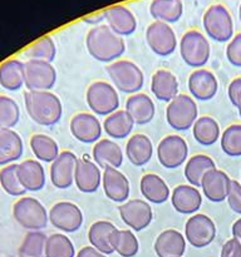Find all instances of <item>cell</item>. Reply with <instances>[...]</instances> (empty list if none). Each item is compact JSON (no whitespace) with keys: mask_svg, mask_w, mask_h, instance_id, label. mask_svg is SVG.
I'll return each instance as SVG.
<instances>
[{"mask_svg":"<svg viewBox=\"0 0 241 257\" xmlns=\"http://www.w3.org/2000/svg\"><path fill=\"white\" fill-rule=\"evenodd\" d=\"M185 250V236L173 228L162 231L155 241V252L157 257H182Z\"/></svg>","mask_w":241,"mask_h":257,"instance_id":"obj_25","label":"cell"},{"mask_svg":"<svg viewBox=\"0 0 241 257\" xmlns=\"http://www.w3.org/2000/svg\"><path fill=\"white\" fill-rule=\"evenodd\" d=\"M226 58L233 67L241 68V33L232 37L226 47Z\"/></svg>","mask_w":241,"mask_h":257,"instance_id":"obj_45","label":"cell"},{"mask_svg":"<svg viewBox=\"0 0 241 257\" xmlns=\"http://www.w3.org/2000/svg\"><path fill=\"white\" fill-rule=\"evenodd\" d=\"M48 237L42 231H29L19 247L20 257H45Z\"/></svg>","mask_w":241,"mask_h":257,"instance_id":"obj_40","label":"cell"},{"mask_svg":"<svg viewBox=\"0 0 241 257\" xmlns=\"http://www.w3.org/2000/svg\"><path fill=\"white\" fill-rule=\"evenodd\" d=\"M88 107L97 115H105L119 109V95L112 84L103 80L93 82L85 93Z\"/></svg>","mask_w":241,"mask_h":257,"instance_id":"obj_6","label":"cell"},{"mask_svg":"<svg viewBox=\"0 0 241 257\" xmlns=\"http://www.w3.org/2000/svg\"><path fill=\"white\" fill-rule=\"evenodd\" d=\"M13 216L23 228L29 231L43 230L49 222V212L34 197H20L13 206Z\"/></svg>","mask_w":241,"mask_h":257,"instance_id":"obj_4","label":"cell"},{"mask_svg":"<svg viewBox=\"0 0 241 257\" xmlns=\"http://www.w3.org/2000/svg\"><path fill=\"white\" fill-rule=\"evenodd\" d=\"M227 95L231 104L236 108L241 104V77L235 78L227 88Z\"/></svg>","mask_w":241,"mask_h":257,"instance_id":"obj_47","label":"cell"},{"mask_svg":"<svg viewBox=\"0 0 241 257\" xmlns=\"http://www.w3.org/2000/svg\"><path fill=\"white\" fill-rule=\"evenodd\" d=\"M30 150L39 162L52 163L59 156L60 150L54 138L37 133L30 138Z\"/></svg>","mask_w":241,"mask_h":257,"instance_id":"obj_37","label":"cell"},{"mask_svg":"<svg viewBox=\"0 0 241 257\" xmlns=\"http://www.w3.org/2000/svg\"><path fill=\"white\" fill-rule=\"evenodd\" d=\"M171 203L176 212L181 215H193L202 206V196L191 185H180L171 193Z\"/></svg>","mask_w":241,"mask_h":257,"instance_id":"obj_20","label":"cell"},{"mask_svg":"<svg viewBox=\"0 0 241 257\" xmlns=\"http://www.w3.org/2000/svg\"><path fill=\"white\" fill-rule=\"evenodd\" d=\"M221 150L228 157L241 156V124H231L221 135Z\"/></svg>","mask_w":241,"mask_h":257,"instance_id":"obj_43","label":"cell"},{"mask_svg":"<svg viewBox=\"0 0 241 257\" xmlns=\"http://www.w3.org/2000/svg\"><path fill=\"white\" fill-rule=\"evenodd\" d=\"M198 118V108L191 95L178 94L166 108V120L172 130L185 132Z\"/></svg>","mask_w":241,"mask_h":257,"instance_id":"obj_5","label":"cell"},{"mask_svg":"<svg viewBox=\"0 0 241 257\" xmlns=\"http://www.w3.org/2000/svg\"><path fill=\"white\" fill-rule=\"evenodd\" d=\"M103 130L112 140H125L131 135L135 122L126 109H118L105 117Z\"/></svg>","mask_w":241,"mask_h":257,"instance_id":"obj_31","label":"cell"},{"mask_svg":"<svg viewBox=\"0 0 241 257\" xmlns=\"http://www.w3.org/2000/svg\"><path fill=\"white\" fill-rule=\"evenodd\" d=\"M112 247L114 252L122 257H133L138 253L140 243L135 233L130 230H118L115 228L112 233Z\"/></svg>","mask_w":241,"mask_h":257,"instance_id":"obj_38","label":"cell"},{"mask_svg":"<svg viewBox=\"0 0 241 257\" xmlns=\"http://www.w3.org/2000/svg\"><path fill=\"white\" fill-rule=\"evenodd\" d=\"M75 250L72 241L63 233H53L48 237L45 257H74Z\"/></svg>","mask_w":241,"mask_h":257,"instance_id":"obj_42","label":"cell"},{"mask_svg":"<svg viewBox=\"0 0 241 257\" xmlns=\"http://www.w3.org/2000/svg\"><path fill=\"white\" fill-rule=\"evenodd\" d=\"M93 161L102 170L119 168L123 163V152L119 145L112 140H99L92 150Z\"/></svg>","mask_w":241,"mask_h":257,"instance_id":"obj_27","label":"cell"},{"mask_svg":"<svg viewBox=\"0 0 241 257\" xmlns=\"http://www.w3.org/2000/svg\"><path fill=\"white\" fill-rule=\"evenodd\" d=\"M78 157L70 151H63L50 165V182L58 190H67L74 183Z\"/></svg>","mask_w":241,"mask_h":257,"instance_id":"obj_15","label":"cell"},{"mask_svg":"<svg viewBox=\"0 0 241 257\" xmlns=\"http://www.w3.org/2000/svg\"><path fill=\"white\" fill-rule=\"evenodd\" d=\"M183 5L181 0H152L150 13L156 22L172 23L178 22L182 17Z\"/></svg>","mask_w":241,"mask_h":257,"instance_id":"obj_36","label":"cell"},{"mask_svg":"<svg viewBox=\"0 0 241 257\" xmlns=\"http://www.w3.org/2000/svg\"><path fill=\"white\" fill-rule=\"evenodd\" d=\"M74 183L83 193H94L102 183L100 167L87 157L78 158L74 172Z\"/></svg>","mask_w":241,"mask_h":257,"instance_id":"obj_19","label":"cell"},{"mask_svg":"<svg viewBox=\"0 0 241 257\" xmlns=\"http://www.w3.org/2000/svg\"><path fill=\"white\" fill-rule=\"evenodd\" d=\"M0 85L9 92H17L24 87V63L8 59L0 64Z\"/></svg>","mask_w":241,"mask_h":257,"instance_id":"obj_33","label":"cell"},{"mask_svg":"<svg viewBox=\"0 0 241 257\" xmlns=\"http://www.w3.org/2000/svg\"><path fill=\"white\" fill-rule=\"evenodd\" d=\"M102 187L107 198L115 203H125L130 197V181L118 168H104L102 172Z\"/></svg>","mask_w":241,"mask_h":257,"instance_id":"obj_18","label":"cell"},{"mask_svg":"<svg viewBox=\"0 0 241 257\" xmlns=\"http://www.w3.org/2000/svg\"><path fill=\"white\" fill-rule=\"evenodd\" d=\"M55 54H57V47L53 38L49 35L40 38L23 52V55L28 58V60H43L48 63H52L55 59Z\"/></svg>","mask_w":241,"mask_h":257,"instance_id":"obj_39","label":"cell"},{"mask_svg":"<svg viewBox=\"0 0 241 257\" xmlns=\"http://www.w3.org/2000/svg\"><path fill=\"white\" fill-rule=\"evenodd\" d=\"M216 237V225L211 217L203 213L192 215L185 225V238L191 246L202 248L211 245Z\"/></svg>","mask_w":241,"mask_h":257,"instance_id":"obj_11","label":"cell"},{"mask_svg":"<svg viewBox=\"0 0 241 257\" xmlns=\"http://www.w3.org/2000/svg\"><path fill=\"white\" fill-rule=\"evenodd\" d=\"M108 77L113 83V87L126 94L140 93L145 84V75L142 69L131 60L119 59L105 67Z\"/></svg>","mask_w":241,"mask_h":257,"instance_id":"obj_3","label":"cell"},{"mask_svg":"<svg viewBox=\"0 0 241 257\" xmlns=\"http://www.w3.org/2000/svg\"><path fill=\"white\" fill-rule=\"evenodd\" d=\"M85 47L93 59L102 63H113L126 52V43L108 25H97L88 32Z\"/></svg>","mask_w":241,"mask_h":257,"instance_id":"obj_1","label":"cell"},{"mask_svg":"<svg viewBox=\"0 0 241 257\" xmlns=\"http://www.w3.org/2000/svg\"><path fill=\"white\" fill-rule=\"evenodd\" d=\"M221 257H241V243L236 238H231L223 243Z\"/></svg>","mask_w":241,"mask_h":257,"instance_id":"obj_48","label":"cell"},{"mask_svg":"<svg viewBox=\"0 0 241 257\" xmlns=\"http://www.w3.org/2000/svg\"><path fill=\"white\" fill-rule=\"evenodd\" d=\"M151 92L156 99L170 103L178 95V80L167 69H158L151 79Z\"/></svg>","mask_w":241,"mask_h":257,"instance_id":"obj_28","label":"cell"},{"mask_svg":"<svg viewBox=\"0 0 241 257\" xmlns=\"http://www.w3.org/2000/svg\"><path fill=\"white\" fill-rule=\"evenodd\" d=\"M126 110L135 124L145 125L152 122L156 114V107L150 95L145 93H136L128 97L126 102Z\"/></svg>","mask_w":241,"mask_h":257,"instance_id":"obj_23","label":"cell"},{"mask_svg":"<svg viewBox=\"0 0 241 257\" xmlns=\"http://www.w3.org/2000/svg\"><path fill=\"white\" fill-rule=\"evenodd\" d=\"M238 17H240V22H241V5H240V9H238Z\"/></svg>","mask_w":241,"mask_h":257,"instance_id":"obj_52","label":"cell"},{"mask_svg":"<svg viewBox=\"0 0 241 257\" xmlns=\"http://www.w3.org/2000/svg\"><path fill=\"white\" fill-rule=\"evenodd\" d=\"M187 87L193 99L206 102L212 99L218 89V82L216 75L211 70L196 69L190 74Z\"/></svg>","mask_w":241,"mask_h":257,"instance_id":"obj_17","label":"cell"},{"mask_svg":"<svg viewBox=\"0 0 241 257\" xmlns=\"http://www.w3.org/2000/svg\"><path fill=\"white\" fill-rule=\"evenodd\" d=\"M20 120V108L13 98L0 95V128L13 130Z\"/></svg>","mask_w":241,"mask_h":257,"instance_id":"obj_44","label":"cell"},{"mask_svg":"<svg viewBox=\"0 0 241 257\" xmlns=\"http://www.w3.org/2000/svg\"><path fill=\"white\" fill-rule=\"evenodd\" d=\"M49 222L62 232H77L83 225V212L75 203L63 201L50 208Z\"/></svg>","mask_w":241,"mask_h":257,"instance_id":"obj_14","label":"cell"},{"mask_svg":"<svg viewBox=\"0 0 241 257\" xmlns=\"http://www.w3.org/2000/svg\"><path fill=\"white\" fill-rule=\"evenodd\" d=\"M146 42L155 54L168 57L177 48V38L170 24L153 22L146 30Z\"/></svg>","mask_w":241,"mask_h":257,"instance_id":"obj_12","label":"cell"},{"mask_svg":"<svg viewBox=\"0 0 241 257\" xmlns=\"http://www.w3.org/2000/svg\"><path fill=\"white\" fill-rule=\"evenodd\" d=\"M126 156L136 167L147 165L153 156V145L150 138L143 133L131 136L126 145Z\"/></svg>","mask_w":241,"mask_h":257,"instance_id":"obj_30","label":"cell"},{"mask_svg":"<svg viewBox=\"0 0 241 257\" xmlns=\"http://www.w3.org/2000/svg\"><path fill=\"white\" fill-rule=\"evenodd\" d=\"M180 55L188 67L202 68L210 59V42L198 30H188L181 38Z\"/></svg>","mask_w":241,"mask_h":257,"instance_id":"obj_7","label":"cell"},{"mask_svg":"<svg viewBox=\"0 0 241 257\" xmlns=\"http://www.w3.org/2000/svg\"><path fill=\"white\" fill-rule=\"evenodd\" d=\"M216 165L212 158L207 155H195L187 160L185 166V178L188 185L193 187H200L203 176L210 171L215 170Z\"/></svg>","mask_w":241,"mask_h":257,"instance_id":"obj_34","label":"cell"},{"mask_svg":"<svg viewBox=\"0 0 241 257\" xmlns=\"http://www.w3.org/2000/svg\"><path fill=\"white\" fill-rule=\"evenodd\" d=\"M240 183H241V182H240Z\"/></svg>","mask_w":241,"mask_h":257,"instance_id":"obj_53","label":"cell"},{"mask_svg":"<svg viewBox=\"0 0 241 257\" xmlns=\"http://www.w3.org/2000/svg\"><path fill=\"white\" fill-rule=\"evenodd\" d=\"M24 153V145L19 133L14 130L0 128V166L13 165Z\"/></svg>","mask_w":241,"mask_h":257,"instance_id":"obj_26","label":"cell"},{"mask_svg":"<svg viewBox=\"0 0 241 257\" xmlns=\"http://www.w3.org/2000/svg\"><path fill=\"white\" fill-rule=\"evenodd\" d=\"M57 82V70L52 63L29 59L24 63V87L30 92L50 90Z\"/></svg>","mask_w":241,"mask_h":257,"instance_id":"obj_9","label":"cell"},{"mask_svg":"<svg viewBox=\"0 0 241 257\" xmlns=\"http://www.w3.org/2000/svg\"><path fill=\"white\" fill-rule=\"evenodd\" d=\"M0 186L4 190L5 193H8L12 197H23L27 191L20 183L18 178V165L5 166L0 170Z\"/></svg>","mask_w":241,"mask_h":257,"instance_id":"obj_41","label":"cell"},{"mask_svg":"<svg viewBox=\"0 0 241 257\" xmlns=\"http://www.w3.org/2000/svg\"><path fill=\"white\" fill-rule=\"evenodd\" d=\"M70 133L79 142L90 145L102 140L103 125L95 115L82 112L70 119Z\"/></svg>","mask_w":241,"mask_h":257,"instance_id":"obj_16","label":"cell"},{"mask_svg":"<svg viewBox=\"0 0 241 257\" xmlns=\"http://www.w3.org/2000/svg\"><path fill=\"white\" fill-rule=\"evenodd\" d=\"M230 181L231 178L228 177L227 173L215 168L203 176L200 187L203 196L208 201L213 203H220L227 198Z\"/></svg>","mask_w":241,"mask_h":257,"instance_id":"obj_21","label":"cell"},{"mask_svg":"<svg viewBox=\"0 0 241 257\" xmlns=\"http://www.w3.org/2000/svg\"><path fill=\"white\" fill-rule=\"evenodd\" d=\"M75 257H107V256H105L104 253L99 252L98 250H95L93 246H85V247H83L82 250L77 253V256Z\"/></svg>","mask_w":241,"mask_h":257,"instance_id":"obj_49","label":"cell"},{"mask_svg":"<svg viewBox=\"0 0 241 257\" xmlns=\"http://www.w3.org/2000/svg\"><path fill=\"white\" fill-rule=\"evenodd\" d=\"M140 190L147 202L161 205L170 198L171 191L167 183L156 173H146L140 182Z\"/></svg>","mask_w":241,"mask_h":257,"instance_id":"obj_29","label":"cell"},{"mask_svg":"<svg viewBox=\"0 0 241 257\" xmlns=\"http://www.w3.org/2000/svg\"><path fill=\"white\" fill-rule=\"evenodd\" d=\"M228 207L237 215H241V183L236 180L230 181V187H228L227 198Z\"/></svg>","mask_w":241,"mask_h":257,"instance_id":"obj_46","label":"cell"},{"mask_svg":"<svg viewBox=\"0 0 241 257\" xmlns=\"http://www.w3.org/2000/svg\"><path fill=\"white\" fill-rule=\"evenodd\" d=\"M237 110H238V115H240V118H241V104L237 107Z\"/></svg>","mask_w":241,"mask_h":257,"instance_id":"obj_51","label":"cell"},{"mask_svg":"<svg viewBox=\"0 0 241 257\" xmlns=\"http://www.w3.org/2000/svg\"><path fill=\"white\" fill-rule=\"evenodd\" d=\"M120 220L133 231L146 230L153 220V211L150 203L145 200L133 198L118 207Z\"/></svg>","mask_w":241,"mask_h":257,"instance_id":"obj_13","label":"cell"},{"mask_svg":"<svg viewBox=\"0 0 241 257\" xmlns=\"http://www.w3.org/2000/svg\"><path fill=\"white\" fill-rule=\"evenodd\" d=\"M231 232H232L233 238H236L241 243V217L233 222L232 227H231Z\"/></svg>","mask_w":241,"mask_h":257,"instance_id":"obj_50","label":"cell"},{"mask_svg":"<svg viewBox=\"0 0 241 257\" xmlns=\"http://www.w3.org/2000/svg\"><path fill=\"white\" fill-rule=\"evenodd\" d=\"M188 146L185 138L177 135L166 136L157 146L158 162L166 170H176L187 161Z\"/></svg>","mask_w":241,"mask_h":257,"instance_id":"obj_10","label":"cell"},{"mask_svg":"<svg viewBox=\"0 0 241 257\" xmlns=\"http://www.w3.org/2000/svg\"><path fill=\"white\" fill-rule=\"evenodd\" d=\"M107 25L119 37L133 34L137 29V22L130 9L123 5H113L103 12Z\"/></svg>","mask_w":241,"mask_h":257,"instance_id":"obj_22","label":"cell"},{"mask_svg":"<svg viewBox=\"0 0 241 257\" xmlns=\"http://www.w3.org/2000/svg\"><path fill=\"white\" fill-rule=\"evenodd\" d=\"M18 178L29 192H38L45 186V171L37 160H25L18 165Z\"/></svg>","mask_w":241,"mask_h":257,"instance_id":"obj_24","label":"cell"},{"mask_svg":"<svg viewBox=\"0 0 241 257\" xmlns=\"http://www.w3.org/2000/svg\"><path fill=\"white\" fill-rule=\"evenodd\" d=\"M24 104L33 122L43 127H52L60 120L63 105L59 98L50 90L24 93Z\"/></svg>","mask_w":241,"mask_h":257,"instance_id":"obj_2","label":"cell"},{"mask_svg":"<svg viewBox=\"0 0 241 257\" xmlns=\"http://www.w3.org/2000/svg\"><path fill=\"white\" fill-rule=\"evenodd\" d=\"M220 125L215 118L210 115H202L197 118L192 125V135L196 142L201 146H212L220 140Z\"/></svg>","mask_w":241,"mask_h":257,"instance_id":"obj_35","label":"cell"},{"mask_svg":"<svg viewBox=\"0 0 241 257\" xmlns=\"http://www.w3.org/2000/svg\"><path fill=\"white\" fill-rule=\"evenodd\" d=\"M202 24L206 34L215 42L225 43L232 39V18H231V14L223 5H211L203 14Z\"/></svg>","mask_w":241,"mask_h":257,"instance_id":"obj_8","label":"cell"},{"mask_svg":"<svg viewBox=\"0 0 241 257\" xmlns=\"http://www.w3.org/2000/svg\"><path fill=\"white\" fill-rule=\"evenodd\" d=\"M115 228L117 227L109 221H97L93 223L88 231V240L90 246L104 255H110L114 252L110 238Z\"/></svg>","mask_w":241,"mask_h":257,"instance_id":"obj_32","label":"cell"}]
</instances>
